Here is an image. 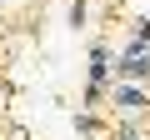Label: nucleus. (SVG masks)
Masks as SVG:
<instances>
[{
    "label": "nucleus",
    "instance_id": "nucleus-1",
    "mask_svg": "<svg viewBox=\"0 0 150 140\" xmlns=\"http://www.w3.org/2000/svg\"><path fill=\"white\" fill-rule=\"evenodd\" d=\"M110 105L120 120H150V90L140 80H115L110 85Z\"/></svg>",
    "mask_w": 150,
    "mask_h": 140
},
{
    "label": "nucleus",
    "instance_id": "nucleus-4",
    "mask_svg": "<svg viewBox=\"0 0 150 140\" xmlns=\"http://www.w3.org/2000/svg\"><path fill=\"white\" fill-rule=\"evenodd\" d=\"M70 125H75V135H80V140H95V135H100V120H95V110H90V105L75 115Z\"/></svg>",
    "mask_w": 150,
    "mask_h": 140
},
{
    "label": "nucleus",
    "instance_id": "nucleus-6",
    "mask_svg": "<svg viewBox=\"0 0 150 140\" xmlns=\"http://www.w3.org/2000/svg\"><path fill=\"white\" fill-rule=\"evenodd\" d=\"M115 140H145V135L135 130V120H120V130H115Z\"/></svg>",
    "mask_w": 150,
    "mask_h": 140
},
{
    "label": "nucleus",
    "instance_id": "nucleus-5",
    "mask_svg": "<svg viewBox=\"0 0 150 140\" xmlns=\"http://www.w3.org/2000/svg\"><path fill=\"white\" fill-rule=\"evenodd\" d=\"M85 20H90V0H70V25L80 30Z\"/></svg>",
    "mask_w": 150,
    "mask_h": 140
},
{
    "label": "nucleus",
    "instance_id": "nucleus-7",
    "mask_svg": "<svg viewBox=\"0 0 150 140\" xmlns=\"http://www.w3.org/2000/svg\"><path fill=\"white\" fill-rule=\"evenodd\" d=\"M135 40H140V45H150V15H140V20H135Z\"/></svg>",
    "mask_w": 150,
    "mask_h": 140
},
{
    "label": "nucleus",
    "instance_id": "nucleus-3",
    "mask_svg": "<svg viewBox=\"0 0 150 140\" xmlns=\"http://www.w3.org/2000/svg\"><path fill=\"white\" fill-rule=\"evenodd\" d=\"M110 80H115V50H110L105 40H95V45H90V85L110 90Z\"/></svg>",
    "mask_w": 150,
    "mask_h": 140
},
{
    "label": "nucleus",
    "instance_id": "nucleus-2",
    "mask_svg": "<svg viewBox=\"0 0 150 140\" xmlns=\"http://www.w3.org/2000/svg\"><path fill=\"white\" fill-rule=\"evenodd\" d=\"M115 80H150V45H140V40H130L120 55H115Z\"/></svg>",
    "mask_w": 150,
    "mask_h": 140
}]
</instances>
